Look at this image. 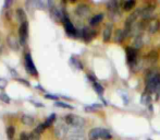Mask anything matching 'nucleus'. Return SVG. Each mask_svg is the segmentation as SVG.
Masks as SVG:
<instances>
[{
	"label": "nucleus",
	"instance_id": "1",
	"mask_svg": "<svg viewBox=\"0 0 160 140\" xmlns=\"http://www.w3.org/2000/svg\"><path fill=\"white\" fill-rule=\"evenodd\" d=\"M146 91L149 93L160 91V73L156 70H149L145 77Z\"/></svg>",
	"mask_w": 160,
	"mask_h": 140
},
{
	"label": "nucleus",
	"instance_id": "2",
	"mask_svg": "<svg viewBox=\"0 0 160 140\" xmlns=\"http://www.w3.org/2000/svg\"><path fill=\"white\" fill-rule=\"evenodd\" d=\"M88 137L91 140H98V139L107 140L111 138V135H110V132L107 129H103V128H94V129H92L89 132Z\"/></svg>",
	"mask_w": 160,
	"mask_h": 140
},
{
	"label": "nucleus",
	"instance_id": "3",
	"mask_svg": "<svg viewBox=\"0 0 160 140\" xmlns=\"http://www.w3.org/2000/svg\"><path fill=\"white\" fill-rule=\"evenodd\" d=\"M65 123L71 126V127L83 128L85 126V119L80 116H76V115L70 114L68 116H65Z\"/></svg>",
	"mask_w": 160,
	"mask_h": 140
},
{
	"label": "nucleus",
	"instance_id": "4",
	"mask_svg": "<svg viewBox=\"0 0 160 140\" xmlns=\"http://www.w3.org/2000/svg\"><path fill=\"white\" fill-rule=\"evenodd\" d=\"M160 28V21L157 18H152L150 20L145 21V29L149 33H156Z\"/></svg>",
	"mask_w": 160,
	"mask_h": 140
},
{
	"label": "nucleus",
	"instance_id": "5",
	"mask_svg": "<svg viewBox=\"0 0 160 140\" xmlns=\"http://www.w3.org/2000/svg\"><path fill=\"white\" fill-rule=\"evenodd\" d=\"M24 64H25V68L28 70V72L32 76H37L38 72H37V69H36L35 65L33 62V59L31 57L30 54H26L25 55V59H24Z\"/></svg>",
	"mask_w": 160,
	"mask_h": 140
},
{
	"label": "nucleus",
	"instance_id": "6",
	"mask_svg": "<svg viewBox=\"0 0 160 140\" xmlns=\"http://www.w3.org/2000/svg\"><path fill=\"white\" fill-rule=\"evenodd\" d=\"M62 22H63L64 29H65V31H67L68 34L71 35V36H75L76 34H78V31H76V29L74 28L73 23L70 21L69 17H68L67 14H64L63 19H62Z\"/></svg>",
	"mask_w": 160,
	"mask_h": 140
},
{
	"label": "nucleus",
	"instance_id": "7",
	"mask_svg": "<svg viewBox=\"0 0 160 140\" xmlns=\"http://www.w3.org/2000/svg\"><path fill=\"white\" fill-rule=\"evenodd\" d=\"M19 35H20V43L21 45H24L26 42V38L28 37V21L21 23V26L19 29Z\"/></svg>",
	"mask_w": 160,
	"mask_h": 140
},
{
	"label": "nucleus",
	"instance_id": "8",
	"mask_svg": "<svg viewBox=\"0 0 160 140\" xmlns=\"http://www.w3.org/2000/svg\"><path fill=\"white\" fill-rule=\"evenodd\" d=\"M127 59L128 62L132 66H135L137 64V51L132 47H128L127 48Z\"/></svg>",
	"mask_w": 160,
	"mask_h": 140
},
{
	"label": "nucleus",
	"instance_id": "9",
	"mask_svg": "<svg viewBox=\"0 0 160 140\" xmlns=\"http://www.w3.org/2000/svg\"><path fill=\"white\" fill-rule=\"evenodd\" d=\"M75 12H76V14H78V17L85 18V17H87L89 13H91V9H89V7L87 6V4L82 3V4H78V6L76 7Z\"/></svg>",
	"mask_w": 160,
	"mask_h": 140
},
{
	"label": "nucleus",
	"instance_id": "10",
	"mask_svg": "<svg viewBox=\"0 0 160 140\" xmlns=\"http://www.w3.org/2000/svg\"><path fill=\"white\" fill-rule=\"evenodd\" d=\"M7 42H8L9 47H10L11 49H13V51H18L19 47H20V45H21V43H20L19 40H18V37H15V36L12 35V34L8 36Z\"/></svg>",
	"mask_w": 160,
	"mask_h": 140
},
{
	"label": "nucleus",
	"instance_id": "11",
	"mask_svg": "<svg viewBox=\"0 0 160 140\" xmlns=\"http://www.w3.org/2000/svg\"><path fill=\"white\" fill-rule=\"evenodd\" d=\"M152 14H154V8L152 7H146V8L142 9V20H150L152 18Z\"/></svg>",
	"mask_w": 160,
	"mask_h": 140
},
{
	"label": "nucleus",
	"instance_id": "12",
	"mask_svg": "<svg viewBox=\"0 0 160 140\" xmlns=\"http://www.w3.org/2000/svg\"><path fill=\"white\" fill-rule=\"evenodd\" d=\"M111 34H112V25L111 24H107L106 28L103 29V32H102L103 42H109L110 37H111Z\"/></svg>",
	"mask_w": 160,
	"mask_h": 140
},
{
	"label": "nucleus",
	"instance_id": "13",
	"mask_svg": "<svg viewBox=\"0 0 160 140\" xmlns=\"http://www.w3.org/2000/svg\"><path fill=\"white\" fill-rule=\"evenodd\" d=\"M127 37V33L123 30H117L116 33H114V42L116 43H122L124 40V38Z\"/></svg>",
	"mask_w": 160,
	"mask_h": 140
},
{
	"label": "nucleus",
	"instance_id": "14",
	"mask_svg": "<svg viewBox=\"0 0 160 140\" xmlns=\"http://www.w3.org/2000/svg\"><path fill=\"white\" fill-rule=\"evenodd\" d=\"M95 34H96L95 31H92L91 29H84V30L82 31V37L84 38L86 42L91 40L92 38L95 36Z\"/></svg>",
	"mask_w": 160,
	"mask_h": 140
},
{
	"label": "nucleus",
	"instance_id": "15",
	"mask_svg": "<svg viewBox=\"0 0 160 140\" xmlns=\"http://www.w3.org/2000/svg\"><path fill=\"white\" fill-rule=\"evenodd\" d=\"M143 44H144V42H143V36H142V34L135 36L134 42H133V48H134L135 51H137V49L143 47Z\"/></svg>",
	"mask_w": 160,
	"mask_h": 140
},
{
	"label": "nucleus",
	"instance_id": "16",
	"mask_svg": "<svg viewBox=\"0 0 160 140\" xmlns=\"http://www.w3.org/2000/svg\"><path fill=\"white\" fill-rule=\"evenodd\" d=\"M102 19H103V14H101V13L96 14V15H94L93 18H91V20H89V24H91V26H96V25H98L101 21H102Z\"/></svg>",
	"mask_w": 160,
	"mask_h": 140
},
{
	"label": "nucleus",
	"instance_id": "17",
	"mask_svg": "<svg viewBox=\"0 0 160 140\" xmlns=\"http://www.w3.org/2000/svg\"><path fill=\"white\" fill-rule=\"evenodd\" d=\"M107 7L109 9L110 13H116L118 12V8H119V3L116 0H112V1L107 2Z\"/></svg>",
	"mask_w": 160,
	"mask_h": 140
},
{
	"label": "nucleus",
	"instance_id": "18",
	"mask_svg": "<svg viewBox=\"0 0 160 140\" xmlns=\"http://www.w3.org/2000/svg\"><path fill=\"white\" fill-rule=\"evenodd\" d=\"M21 121L23 125L25 126H33L34 125V118L32 116H30V115H23V116L21 117Z\"/></svg>",
	"mask_w": 160,
	"mask_h": 140
},
{
	"label": "nucleus",
	"instance_id": "19",
	"mask_svg": "<svg viewBox=\"0 0 160 140\" xmlns=\"http://www.w3.org/2000/svg\"><path fill=\"white\" fill-rule=\"evenodd\" d=\"M17 17H18V20H19L21 23L26 22V13L22 8H19L17 10Z\"/></svg>",
	"mask_w": 160,
	"mask_h": 140
},
{
	"label": "nucleus",
	"instance_id": "20",
	"mask_svg": "<svg viewBox=\"0 0 160 140\" xmlns=\"http://www.w3.org/2000/svg\"><path fill=\"white\" fill-rule=\"evenodd\" d=\"M135 4H136V1H135V0H128V1H124L122 3V8L124 9L125 11H130L134 8Z\"/></svg>",
	"mask_w": 160,
	"mask_h": 140
},
{
	"label": "nucleus",
	"instance_id": "21",
	"mask_svg": "<svg viewBox=\"0 0 160 140\" xmlns=\"http://www.w3.org/2000/svg\"><path fill=\"white\" fill-rule=\"evenodd\" d=\"M157 59H158V55H157L156 51H149L147 55V60L149 62H152V64H154V62H157Z\"/></svg>",
	"mask_w": 160,
	"mask_h": 140
},
{
	"label": "nucleus",
	"instance_id": "22",
	"mask_svg": "<svg viewBox=\"0 0 160 140\" xmlns=\"http://www.w3.org/2000/svg\"><path fill=\"white\" fill-rule=\"evenodd\" d=\"M141 102L143 103L144 105H148V104H149V102H150V94L148 93L147 91L143 93V95H142V98H141Z\"/></svg>",
	"mask_w": 160,
	"mask_h": 140
},
{
	"label": "nucleus",
	"instance_id": "23",
	"mask_svg": "<svg viewBox=\"0 0 160 140\" xmlns=\"http://www.w3.org/2000/svg\"><path fill=\"white\" fill-rule=\"evenodd\" d=\"M55 119H56V114H51V115H50V117H48V118L46 119V121L44 123L45 128H48L49 126L52 125L53 121H55Z\"/></svg>",
	"mask_w": 160,
	"mask_h": 140
},
{
	"label": "nucleus",
	"instance_id": "24",
	"mask_svg": "<svg viewBox=\"0 0 160 140\" xmlns=\"http://www.w3.org/2000/svg\"><path fill=\"white\" fill-rule=\"evenodd\" d=\"M15 135V128L13 127V126H9L8 128H7V136H8L9 139H13V137H14Z\"/></svg>",
	"mask_w": 160,
	"mask_h": 140
},
{
	"label": "nucleus",
	"instance_id": "25",
	"mask_svg": "<svg viewBox=\"0 0 160 140\" xmlns=\"http://www.w3.org/2000/svg\"><path fill=\"white\" fill-rule=\"evenodd\" d=\"M93 87H94L95 91L99 94V95H102V93H103V88H102V85L99 84L98 82H96V81H95V82H93Z\"/></svg>",
	"mask_w": 160,
	"mask_h": 140
},
{
	"label": "nucleus",
	"instance_id": "26",
	"mask_svg": "<svg viewBox=\"0 0 160 140\" xmlns=\"http://www.w3.org/2000/svg\"><path fill=\"white\" fill-rule=\"evenodd\" d=\"M71 64L73 65L76 69H80V70L83 69V66H82V64H81V62H80V60H78V59H75L74 57L71 58Z\"/></svg>",
	"mask_w": 160,
	"mask_h": 140
},
{
	"label": "nucleus",
	"instance_id": "27",
	"mask_svg": "<svg viewBox=\"0 0 160 140\" xmlns=\"http://www.w3.org/2000/svg\"><path fill=\"white\" fill-rule=\"evenodd\" d=\"M56 106H58V107H63V108H70V110L73 108V106L67 104V103H64V102H61V101H57V102H56Z\"/></svg>",
	"mask_w": 160,
	"mask_h": 140
},
{
	"label": "nucleus",
	"instance_id": "28",
	"mask_svg": "<svg viewBox=\"0 0 160 140\" xmlns=\"http://www.w3.org/2000/svg\"><path fill=\"white\" fill-rule=\"evenodd\" d=\"M40 139V134H38L36 130H33L30 135V140H39Z\"/></svg>",
	"mask_w": 160,
	"mask_h": 140
},
{
	"label": "nucleus",
	"instance_id": "29",
	"mask_svg": "<svg viewBox=\"0 0 160 140\" xmlns=\"http://www.w3.org/2000/svg\"><path fill=\"white\" fill-rule=\"evenodd\" d=\"M0 100H1L2 102H4V103L10 102V98H9L7 93H0Z\"/></svg>",
	"mask_w": 160,
	"mask_h": 140
},
{
	"label": "nucleus",
	"instance_id": "30",
	"mask_svg": "<svg viewBox=\"0 0 160 140\" xmlns=\"http://www.w3.org/2000/svg\"><path fill=\"white\" fill-rule=\"evenodd\" d=\"M68 139H69V140H85L83 135H74V136L69 137Z\"/></svg>",
	"mask_w": 160,
	"mask_h": 140
},
{
	"label": "nucleus",
	"instance_id": "31",
	"mask_svg": "<svg viewBox=\"0 0 160 140\" xmlns=\"http://www.w3.org/2000/svg\"><path fill=\"white\" fill-rule=\"evenodd\" d=\"M46 129V128H45V126H44V124H40V125H38L37 127H36V132H38V134H42V132H44V130Z\"/></svg>",
	"mask_w": 160,
	"mask_h": 140
},
{
	"label": "nucleus",
	"instance_id": "32",
	"mask_svg": "<svg viewBox=\"0 0 160 140\" xmlns=\"http://www.w3.org/2000/svg\"><path fill=\"white\" fill-rule=\"evenodd\" d=\"M7 84H8V82H7V80H4V79L0 78V89H6Z\"/></svg>",
	"mask_w": 160,
	"mask_h": 140
},
{
	"label": "nucleus",
	"instance_id": "33",
	"mask_svg": "<svg viewBox=\"0 0 160 140\" xmlns=\"http://www.w3.org/2000/svg\"><path fill=\"white\" fill-rule=\"evenodd\" d=\"M20 140H30V136L25 132H22L21 136H20Z\"/></svg>",
	"mask_w": 160,
	"mask_h": 140
},
{
	"label": "nucleus",
	"instance_id": "34",
	"mask_svg": "<svg viewBox=\"0 0 160 140\" xmlns=\"http://www.w3.org/2000/svg\"><path fill=\"white\" fill-rule=\"evenodd\" d=\"M45 98H46V99H51V100H58V99H59V96L52 95V94H46V95H45Z\"/></svg>",
	"mask_w": 160,
	"mask_h": 140
},
{
	"label": "nucleus",
	"instance_id": "35",
	"mask_svg": "<svg viewBox=\"0 0 160 140\" xmlns=\"http://www.w3.org/2000/svg\"><path fill=\"white\" fill-rule=\"evenodd\" d=\"M18 80L20 81V82H22V83H24V84H26V85H30V83L28 82V81H25V80H22V79H18Z\"/></svg>",
	"mask_w": 160,
	"mask_h": 140
},
{
	"label": "nucleus",
	"instance_id": "36",
	"mask_svg": "<svg viewBox=\"0 0 160 140\" xmlns=\"http://www.w3.org/2000/svg\"><path fill=\"white\" fill-rule=\"evenodd\" d=\"M11 3H12L11 1H6V2H4V7H7V9H8V7L10 6Z\"/></svg>",
	"mask_w": 160,
	"mask_h": 140
},
{
	"label": "nucleus",
	"instance_id": "37",
	"mask_svg": "<svg viewBox=\"0 0 160 140\" xmlns=\"http://www.w3.org/2000/svg\"><path fill=\"white\" fill-rule=\"evenodd\" d=\"M149 140H152V139H149Z\"/></svg>",
	"mask_w": 160,
	"mask_h": 140
},
{
	"label": "nucleus",
	"instance_id": "38",
	"mask_svg": "<svg viewBox=\"0 0 160 140\" xmlns=\"http://www.w3.org/2000/svg\"><path fill=\"white\" fill-rule=\"evenodd\" d=\"M19 140H20V139H19Z\"/></svg>",
	"mask_w": 160,
	"mask_h": 140
}]
</instances>
